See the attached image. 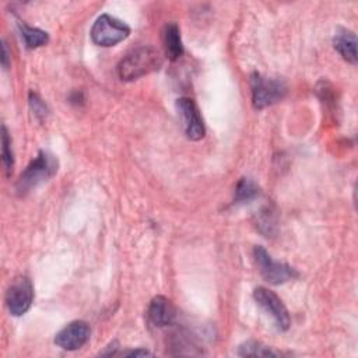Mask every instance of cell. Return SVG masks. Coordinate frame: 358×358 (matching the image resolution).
<instances>
[{
	"label": "cell",
	"mask_w": 358,
	"mask_h": 358,
	"mask_svg": "<svg viewBox=\"0 0 358 358\" xmlns=\"http://www.w3.org/2000/svg\"><path fill=\"white\" fill-rule=\"evenodd\" d=\"M162 63L161 52L151 45H144L133 49L119 62L117 74L123 81H133L159 70Z\"/></svg>",
	"instance_id": "cell-1"
},
{
	"label": "cell",
	"mask_w": 358,
	"mask_h": 358,
	"mask_svg": "<svg viewBox=\"0 0 358 358\" xmlns=\"http://www.w3.org/2000/svg\"><path fill=\"white\" fill-rule=\"evenodd\" d=\"M59 162L48 151H39L38 155L29 162V165L24 169L20 179L17 180L15 190L20 196L29 193L32 189L39 186L41 183L49 180L57 172Z\"/></svg>",
	"instance_id": "cell-2"
},
{
	"label": "cell",
	"mask_w": 358,
	"mask_h": 358,
	"mask_svg": "<svg viewBox=\"0 0 358 358\" xmlns=\"http://www.w3.org/2000/svg\"><path fill=\"white\" fill-rule=\"evenodd\" d=\"M250 88L252 103L257 110L280 102L287 94V85L282 80L264 77L257 71L250 76Z\"/></svg>",
	"instance_id": "cell-3"
},
{
	"label": "cell",
	"mask_w": 358,
	"mask_h": 358,
	"mask_svg": "<svg viewBox=\"0 0 358 358\" xmlns=\"http://www.w3.org/2000/svg\"><path fill=\"white\" fill-rule=\"evenodd\" d=\"M129 35V25L109 14L99 15L91 28L92 42L103 48L115 46L116 43L124 41Z\"/></svg>",
	"instance_id": "cell-4"
},
{
	"label": "cell",
	"mask_w": 358,
	"mask_h": 358,
	"mask_svg": "<svg viewBox=\"0 0 358 358\" xmlns=\"http://www.w3.org/2000/svg\"><path fill=\"white\" fill-rule=\"evenodd\" d=\"M253 257L262 277L273 285H280L298 277V271L294 267L287 263L273 260L270 253L260 245L255 246Z\"/></svg>",
	"instance_id": "cell-5"
},
{
	"label": "cell",
	"mask_w": 358,
	"mask_h": 358,
	"mask_svg": "<svg viewBox=\"0 0 358 358\" xmlns=\"http://www.w3.org/2000/svg\"><path fill=\"white\" fill-rule=\"evenodd\" d=\"M34 301V285L28 277H17L6 292V305L13 316H21L28 312Z\"/></svg>",
	"instance_id": "cell-6"
},
{
	"label": "cell",
	"mask_w": 358,
	"mask_h": 358,
	"mask_svg": "<svg viewBox=\"0 0 358 358\" xmlns=\"http://www.w3.org/2000/svg\"><path fill=\"white\" fill-rule=\"evenodd\" d=\"M253 298L257 302V305L274 319L278 330L285 331L289 329L291 326L289 313L275 292L270 291L266 287H257L253 291Z\"/></svg>",
	"instance_id": "cell-7"
},
{
	"label": "cell",
	"mask_w": 358,
	"mask_h": 358,
	"mask_svg": "<svg viewBox=\"0 0 358 358\" xmlns=\"http://www.w3.org/2000/svg\"><path fill=\"white\" fill-rule=\"evenodd\" d=\"M176 109L182 119L185 134L192 141H199L206 134V127L200 110L192 98H179L176 101Z\"/></svg>",
	"instance_id": "cell-8"
},
{
	"label": "cell",
	"mask_w": 358,
	"mask_h": 358,
	"mask_svg": "<svg viewBox=\"0 0 358 358\" xmlns=\"http://www.w3.org/2000/svg\"><path fill=\"white\" fill-rule=\"evenodd\" d=\"M91 336L90 324L84 320H74L64 326L56 336L55 344L67 351L80 350L83 345L87 344Z\"/></svg>",
	"instance_id": "cell-9"
},
{
	"label": "cell",
	"mask_w": 358,
	"mask_h": 358,
	"mask_svg": "<svg viewBox=\"0 0 358 358\" xmlns=\"http://www.w3.org/2000/svg\"><path fill=\"white\" fill-rule=\"evenodd\" d=\"M147 316L150 323L155 327H165L173 323L176 313L172 302L168 298L158 295L151 299L147 309Z\"/></svg>",
	"instance_id": "cell-10"
},
{
	"label": "cell",
	"mask_w": 358,
	"mask_h": 358,
	"mask_svg": "<svg viewBox=\"0 0 358 358\" xmlns=\"http://www.w3.org/2000/svg\"><path fill=\"white\" fill-rule=\"evenodd\" d=\"M333 46L345 62L357 63V36L352 31L338 27L333 36Z\"/></svg>",
	"instance_id": "cell-11"
},
{
	"label": "cell",
	"mask_w": 358,
	"mask_h": 358,
	"mask_svg": "<svg viewBox=\"0 0 358 358\" xmlns=\"http://www.w3.org/2000/svg\"><path fill=\"white\" fill-rule=\"evenodd\" d=\"M162 38H164V48H165L166 57L172 62L178 60L185 52L179 27L175 22H168L164 27Z\"/></svg>",
	"instance_id": "cell-12"
},
{
	"label": "cell",
	"mask_w": 358,
	"mask_h": 358,
	"mask_svg": "<svg viewBox=\"0 0 358 358\" xmlns=\"http://www.w3.org/2000/svg\"><path fill=\"white\" fill-rule=\"evenodd\" d=\"M18 29H20L21 38L28 49H35V48L46 45L49 42L48 32H45L39 28L29 27L25 22H18Z\"/></svg>",
	"instance_id": "cell-13"
},
{
	"label": "cell",
	"mask_w": 358,
	"mask_h": 358,
	"mask_svg": "<svg viewBox=\"0 0 358 358\" xmlns=\"http://www.w3.org/2000/svg\"><path fill=\"white\" fill-rule=\"evenodd\" d=\"M281 352L264 345L260 341L248 340L238 347V355L241 357H278Z\"/></svg>",
	"instance_id": "cell-14"
},
{
	"label": "cell",
	"mask_w": 358,
	"mask_h": 358,
	"mask_svg": "<svg viewBox=\"0 0 358 358\" xmlns=\"http://www.w3.org/2000/svg\"><path fill=\"white\" fill-rule=\"evenodd\" d=\"M260 194L259 186L249 178H242L235 187V197L234 203L235 204H242V203H249L255 200Z\"/></svg>",
	"instance_id": "cell-15"
},
{
	"label": "cell",
	"mask_w": 358,
	"mask_h": 358,
	"mask_svg": "<svg viewBox=\"0 0 358 358\" xmlns=\"http://www.w3.org/2000/svg\"><path fill=\"white\" fill-rule=\"evenodd\" d=\"M1 161L3 166L6 171V175L10 176L14 168V154L11 148V140L7 131V127L3 124L1 126Z\"/></svg>",
	"instance_id": "cell-16"
},
{
	"label": "cell",
	"mask_w": 358,
	"mask_h": 358,
	"mask_svg": "<svg viewBox=\"0 0 358 358\" xmlns=\"http://www.w3.org/2000/svg\"><path fill=\"white\" fill-rule=\"evenodd\" d=\"M257 229L266 235V236H271L275 234V228H277V221H275V215L274 213L267 207L263 211H260L257 221H256Z\"/></svg>",
	"instance_id": "cell-17"
},
{
	"label": "cell",
	"mask_w": 358,
	"mask_h": 358,
	"mask_svg": "<svg viewBox=\"0 0 358 358\" xmlns=\"http://www.w3.org/2000/svg\"><path fill=\"white\" fill-rule=\"evenodd\" d=\"M28 101H29V106L32 109V113L38 117V119H45L49 113V109L46 106V103L42 101V98L36 94V92H29V96H28Z\"/></svg>",
	"instance_id": "cell-18"
},
{
	"label": "cell",
	"mask_w": 358,
	"mask_h": 358,
	"mask_svg": "<svg viewBox=\"0 0 358 358\" xmlns=\"http://www.w3.org/2000/svg\"><path fill=\"white\" fill-rule=\"evenodd\" d=\"M123 355H126V357H145V355H152V354H151L148 350L137 348V350L126 351V352H123Z\"/></svg>",
	"instance_id": "cell-19"
},
{
	"label": "cell",
	"mask_w": 358,
	"mask_h": 358,
	"mask_svg": "<svg viewBox=\"0 0 358 358\" xmlns=\"http://www.w3.org/2000/svg\"><path fill=\"white\" fill-rule=\"evenodd\" d=\"M1 64L4 69L8 67V53H7V45L4 41L1 42Z\"/></svg>",
	"instance_id": "cell-20"
},
{
	"label": "cell",
	"mask_w": 358,
	"mask_h": 358,
	"mask_svg": "<svg viewBox=\"0 0 358 358\" xmlns=\"http://www.w3.org/2000/svg\"><path fill=\"white\" fill-rule=\"evenodd\" d=\"M116 350H117V341H112L109 345H108V350H103L101 352V355H115L116 354Z\"/></svg>",
	"instance_id": "cell-21"
}]
</instances>
